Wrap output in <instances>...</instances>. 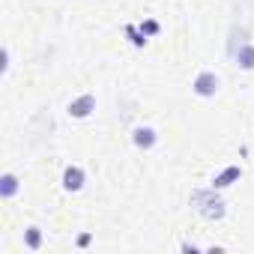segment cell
Wrapping results in <instances>:
<instances>
[{
    "label": "cell",
    "instance_id": "1",
    "mask_svg": "<svg viewBox=\"0 0 254 254\" xmlns=\"http://www.w3.org/2000/svg\"><path fill=\"white\" fill-rule=\"evenodd\" d=\"M194 93L203 96V99L215 96V93H218V78H215V72H200V75L194 78Z\"/></svg>",
    "mask_w": 254,
    "mask_h": 254
},
{
    "label": "cell",
    "instance_id": "2",
    "mask_svg": "<svg viewBox=\"0 0 254 254\" xmlns=\"http://www.w3.org/2000/svg\"><path fill=\"white\" fill-rule=\"evenodd\" d=\"M96 108V96H81V99H75V102H69V117H75V120H84V117H90V111Z\"/></svg>",
    "mask_w": 254,
    "mask_h": 254
},
{
    "label": "cell",
    "instance_id": "3",
    "mask_svg": "<svg viewBox=\"0 0 254 254\" xmlns=\"http://www.w3.org/2000/svg\"><path fill=\"white\" fill-rule=\"evenodd\" d=\"M63 189H66V191H81V189H84V171L75 168V165L66 168V171H63Z\"/></svg>",
    "mask_w": 254,
    "mask_h": 254
},
{
    "label": "cell",
    "instance_id": "4",
    "mask_svg": "<svg viewBox=\"0 0 254 254\" xmlns=\"http://www.w3.org/2000/svg\"><path fill=\"white\" fill-rule=\"evenodd\" d=\"M156 141H159V135H156V129H150V126H138V129H135V147L150 150Z\"/></svg>",
    "mask_w": 254,
    "mask_h": 254
},
{
    "label": "cell",
    "instance_id": "5",
    "mask_svg": "<svg viewBox=\"0 0 254 254\" xmlns=\"http://www.w3.org/2000/svg\"><path fill=\"white\" fill-rule=\"evenodd\" d=\"M18 191V180H15V174H3V177H0V197H12Z\"/></svg>",
    "mask_w": 254,
    "mask_h": 254
},
{
    "label": "cell",
    "instance_id": "6",
    "mask_svg": "<svg viewBox=\"0 0 254 254\" xmlns=\"http://www.w3.org/2000/svg\"><path fill=\"white\" fill-rule=\"evenodd\" d=\"M239 177H242V171H239V168H227L224 174H218V177L212 180V189H227V186H230L233 180H239Z\"/></svg>",
    "mask_w": 254,
    "mask_h": 254
},
{
    "label": "cell",
    "instance_id": "7",
    "mask_svg": "<svg viewBox=\"0 0 254 254\" xmlns=\"http://www.w3.org/2000/svg\"><path fill=\"white\" fill-rule=\"evenodd\" d=\"M236 60H239L242 69H254V45H242L236 51Z\"/></svg>",
    "mask_w": 254,
    "mask_h": 254
},
{
    "label": "cell",
    "instance_id": "8",
    "mask_svg": "<svg viewBox=\"0 0 254 254\" xmlns=\"http://www.w3.org/2000/svg\"><path fill=\"white\" fill-rule=\"evenodd\" d=\"M24 242H27V248H30V251H36V248L42 245V233H39V227H27Z\"/></svg>",
    "mask_w": 254,
    "mask_h": 254
},
{
    "label": "cell",
    "instance_id": "9",
    "mask_svg": "<svg viewBox=\"0 0 254 254\" xmlns=\"http://www.w3.org/2000/svg\"><path fill=\"white\" fill-rule=\"evenodd\" d=\"M126 33L132 36V42H135V45H144V42H147V33H138L135 27H126Z\"/></svg>",
    "mask_w": 254,
    "mask_h": 254
},
{
    "label": "cell",
    "instance_id": "10",
    "mask_svg": "<svg viewBox=\"0 0 254 254\" xmlns=\"http://www.w3.org/2000/svg\"><path fill=\"white\" fill-rule=\"evenodd\" d=\"M141 30H144L147 36H153V33H159V21H144V24H141Z\"/></svg>",
    "mask_w": 254,
    "mask_h": 254
},
{
    "label": "cell",
    "instance_id": "11",
    "mask_svg": "<svg viewBox=\"0 0 254 254\" xmlns=\"http://www.w3.org/2000/svg\"><path fill=\"white\" fill-rule=\"evenodd\" d=\"M78 245H81V248L90 245V233H81V236H78Z\"/></svg>",
    "mask_w": 254,
    "mask_h": 254
}]
</instances>
